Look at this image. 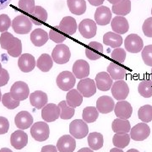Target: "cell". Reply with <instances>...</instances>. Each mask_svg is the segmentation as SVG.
<instances>
[{
    "label": "cell",
    "instance_id": "cell-60",
    "mask_svg": "<svg viewBox=\"0 0 152 152\" xmlns=\"http://www.w3.org/2000/svg\"><path fill=\"white\" fill-rule=\"evenodd\" d=\"M3 68H2V64H1V63H0V75L2 74V72H3Z\"/></svg>",
    "mask_w": 152,
    "mask_h": 152
},
{
    "label": "cell",
    "instance_id": "cell-47",
    "mask_svg": "<svg viewBox=\"0 0 152 152\" xmlns=\"http://www.w3.org/2000/svg\"><path fill=\"white\" fill-rule=\"evenodd\" d=\"M111 58L112 59L116 61V62H118V63H124L126 59V52H125V49L120 48H115L112 52V54H111Z\"/></svg>",
    "mask_w": 152,
    "mask_h": 152
},
{
    "label": "cell",
    "instance_id": "cell-46",
    "mask_svg": "<svg viewBox=\"0 0 152 152\" xmlns=\"http://www.w3.org/2000/svg\"><path fill=\"white\" fill-rule=\"evenodd\" d=\"M142 58L147 66L152 67V45L145 46L142 50Z\"/></svg>",
    "mask_w": 152,
    "mask_h": 152
},
{
    "label": "cell",
    "instance_id": "cell-25",
    "mask_svg": "<svg viewBox=\"0 0 152 152\" xmlns=\"http://www.w3.org/2000/svg\"><path fill=\"white\" fill-rule=\"evenodd\" d=\"M30 103L37 109L43 108L48 103V95L42 91H36L30 96Z\"/></svg>",
    "mask_w": 152,
    "mask_h": 152
},
{
    "label": "cell",
    "instance_id": "cell-20",
    "mask_svg": "<svg viewBox=\"0 0 152 152\" xmlns=\"http://www.w3.org/2000/svg\"><path fill=\"white\" fill-rule=\"evenodd\" d=\"M73 74L75 78L85 79L90 75V65L86 60L79 59L75 61L73 65Z\"/></svg>",
    "mask_w": 152,
    "mask_h": 152
},
{
    "label": "cell",
    "instance_id": "cell-40",
    "mask_svg": "<svg viewBox=\"0 0 152 152\" xmlns=\"http://www.w3.org/2000/svg\"><path fill=\"white\" fill-rule=\"evenodd\" d=\"M15 40H16V37H15L11 33L8 32V31L3 32L1 34V37H0L1 48L8 51L9 49L11 48L13 44L15 43Z\"/></svg>",
    "mask_w": 152,
    "mask_h": 152
},
{
    "label": "cell",
    "instance_id": "cell-3",
    "mask_svg": "<svg viewBox=\"0 0 152 152\" xmlns=\"http://www.w3.org/2000/svg\"><path fill=\"white\" fill-rule=\"evenodd\" d=\"M70 50L65 44L60 43L57 45L52 53L53 59L58 64H64L66 63H68L70 59Z\"/></svg>",
    "mask_w": 152,
    "mask_h": 152
},
{
    "label": "cell",
    "instance_id": "cell-34",
    "mask_svg": "<svg viewBox=\"0 0 152 152\" xmlns=\"http://www.w3.org/2000/svg\"><path fill=\"white\" fill-rule=\"evenodd\" d=\"M104 139L102 134L98 132H93L88 135V145L91 150L97 151L103 146Z\"/></svg>",
    "mask_w": 152,
    "mask_h": 152
},
{
    "label": "cell",
    "instance_id": "cell-5",
    "mask_svg": "<svg viewBox=\"0 0 152 152\" xmlns=\"http://www.w3.org/2000/svg\"><path fill=\"white\" fill-rule=\"evenodd\" d=\"M10 95L12 97L17 101H24L30 96L29 86L26 82L16 81L11 86Z\"/></svg>",
    "mask_w": 152,
    "mask_h": 152
},
{
    "label": "cell",
    "instance_id": "cell-45",
    "mask_svg": "<svg viewBox=\"0 0 152 152\" xmlns=\"http://www.w3.org/2000/svg\"><path fill=\"white\" fill-rule=\"evenodd\" d=\"M22 53V43L21 41L16 37V40L15 42V43L13 44V46L11 47L10 49L8 50V53L13 58H17L20 57Z\"/></svg>",
    "mask_w": 152,
    "mask_h": 152
},
{
    "label": "cell",
    "instance_id": "cell-38",
    "mask_svg": "<svg viewBox=\"0 0 152 152\" xmlns=\"http://www.w3.org/2000/svg\"><path fill=\"white\" fill-rule=\"evenodd\" d=\"M138 91L143 97L150 98L152 96V80H144L140 81L138 86Z\"/></svg>",
    "mask_w": 152,
    "mask_h": 152
},
{
    "label": "cell",
    "instance_id": "cell-4",
    "mask_svg": "<svg viewBox=\"0 0 152 152\" xmlns=\"http://www.w3.org/2000/svg\"><path fill=\"white\" fill-rule=\"evenodd\" d=\"M31 134L37 141L42 142L47 140L50 134L48 124L44 122H37L34 124L31 129Z\"/></svg>",
    "mask_w": 152,
    "mask_h": 152
},
{
    "label": "cell",
    "instance_id": "cell-26",
    "mask_svg": "<svg viewBox=\"0 0 152 152\" xmlns=\"http://www.w3.org/2000/svg\"><path fill=\"white\" fill-rule=\"evenodd\" d=\"M29 18L34 25L42 26L48 20V12L42 6H36L35 10Z\"/></svg>",
    "mask_w": 152,
    "mask_h": 152
},
{
    "label": "cell",
    "instance_id": "cell-28",
    "mask_svg": "<svg viewBox=\"0 0 152 152\" xmlns=\"http://www.w3.org/2000/svg\"><path fill=\"white\" fill-rule=\"evenodd\" d=\"M103 42L113 48H118L123 44V38L119 34L109 31L103 36Z\"/></svg>",
    "mask_w": 152,
    "mask_h": 152
},
{
    "label": "cell",
    "instance_id": "cell-58",
    "mask_svg": "<svg viewBox=\"0 0 152 152\" xmlns=\"http://www.w3.org/2000/svg\"><path fill=\"white\" fill-rule=\"evenodd\" d=\"M107 1H108V2H109V3H110V4H112L113 5V4H117V3H118V2H119L120 0H107Z\"/></svg>",
    "mask_w": 152,
    "mask_h": 152
},
{
    "label": "cell",
    "instance_id": "cell-18",
    "mask_svg": "<svg viewBox=\"0 0 152 152\" xmlns=\"http://www.w3.org/2000/svg\"><path fill=\"white\" fill-rule=\"evenodd\" d=\"M96 84L98 90L102 91H107L112 88L113 82L108 73L100 72L96 76Z\"/></svg>",
    "mask_w": 152,
    "mask_h": 152
},
{
    "label": "cell",
    "instance_id": "cell-41",
    "mask_svg": "<svg viewBox=\"0 0 152 152\" xmlns=\"http://www.w3.org/2000/svg\"><path fill=\"white\" fill-rule=\"evenodd\" d=\"M138 117L143 123H150L152 121V106H142L138 111Z\"/></svg>",
    "mask_w": 152,
    "mask_h": 152
},
{
    "label": "cell",
    "instance_id": "cell-37",
    "mask_svg": "<svg viewBox=\"0 0 152 152\" xmlns=\"http://www.w3.org/2000/svg\"><path fill=\"white\" fill-rule=\"evenodd\" d=\"M130 139V135L128 134H115L113 138V143L117 148L124 149L129 145Z\"/></svg>",
    "mask_w": 152,
    "mask_h": 152
},
{
    "label": "cell",
    "instance_id": "cell-32",
    "mask_svg": "<svg viewBox=\"0 0 152 152\" xmlns=\"http://www.w3.org/2000/svg\"><path fill=\"white\" fill-rule=\"evenodd\" d=\"M107 72L113 80H121L126 76V69L123 66H120L115 63H111L107 67Z\"/></svg>",
    "mask_w": 152,
    "mask_h": 152
},
{
    "label": "cell",
    "instance_id": "cell-23",
    "mask_svg": "<svg viewBox=\"0 0 152 152\" xmlns=\"http://www.w3.org/2000/svg\"><path fill=\"white\" fill-rule=\"evenodd\" d=\"M103 53V46L96 42H91L86 48V55L91 60H97Z\"/></svg>",
    "mask_w": 152,
    "mask_h": 152
},
{
    "label": "cell",
    "instance_id": "cell-30",
    "mask_svg": "<svg viewBox=\"0 0 152 152\" xmlns=\"http://www.w3.org/2000/svg\"><path fill=\"white\" fill-rule=\"evenodd\" d=\"M112 11L115 15L119 16H124L129 15L131 11L130 0H120L118 3L113 5Z\"/></svg>",
    "mask_w": 152,
    "mask_h": 152
},
{
    "label": "cell",
    "instance_id": "cell-6",
    "mask_svg": "<svg viewBox=\"0 0 152 152\" xmlns=\"http://www.w3.org/2000/svg\"><path fill=\"white\" fill-rule=\"evenodd\" d=\"M89 128L87 124L81 119H75L69 124V133L74 138L80 140L88 134Z\"/></svg>",
    "mask_w": 152,
    "mask_h": 152
},
{
    "label": "cell",
    "instance_id": "cell-31",
    "mask_svg": "<svg viewBox=\"0 0 152 152\" xmlns=\"http://www.w3.org/2000/svg\"><path fill=\"white\" fill-rule=\"evenodd\" d=\"M66 102L71 107L75 108L80 107L83 102V96L78 90H70L66 96Z\"/></svg>",
    "mask_w": 152,
    "mask_h": 152
},
{
    "label": "cell",
    "instance_id": "cell-36",
    "mask_svg": "<svg viewBox=\"0 0 152 152\" xmlns=\"http://www.w3.org/2000/svg\"><path fill=\"white\" fill-rule=\"evenodd\" d=\"M98 117H99V112L95 107H86L83 110L82 118L86 123L88 124L94 123L97 119Z\"/></svg>",
    "mask_w": 152,
    "mask_h": 152
},
{
    "label": "cell",
    "instance_id": "cell-42",
    "mask_svg": "<svg viewBox=\"0 0 152 152\" xmlns=\"http://www.w3.org/2000/svg\"><path fill=\"white\" fill-rule=\"evenodd\" d=\"M49 38L56 43H61L66 40V36L61 33L59 26H56L49 31Z\"/></svg>",
    "mask_w": 152,
    "mask_h": 152
},
{
    "label": "cell",
    "instance_id": "cell-51",
    "mask_svg": "<svg viewBox=\"0 0 152 152\" xmlns=\"http://www.w3.org/2000/svg\"><path fill=\"white\" fill-rule=\"evenodd\" d=\"M10 80V74L6 69H3L2 74L0 75V87L6 86Z\"/></svg>",
    "mask_w": 152,
    "mask_h": 152
},
{
    "label": "cell",
    "instance_id": "cell-13",
    "mask_svg": "<svg viewBox=\"0 0 152 152\" xmlns=\"http://www.w3.org/2000/svg\"><path fill=\"white\" fill-rule=\"evenodd\" d=\"M114 113L118 118L121 119H129L133 113V107L129 102L126 101H119L115 105Z\"/></svg>",
    "mask_w": 152,
    "mask_h": 152
},
{
    "label": "cell",
    "instance_id": "cell-55",
    "mask_svg": "<svg viewBox=\"0 0 152 152\" xmlns=\"http://www.w3.org/2000/svg\"><path fill=\"white\" fill-rule=\"evenodd\" d=\"M78 152H94L91 149V148H86V147H85V148H82L80 149V151H78Z\"/></svg>",
    "mask_w": 152,
    "mask_h": 152
},
{
    "label": "cell",
    "instance_id": "cell-27",
    "mask_svg": "<svg viewBox=\"0 0 152 152\" xmlns=\"http://www.w3.org/2000/svg\"><path fill=\"white\" fill-rule=\"evenodd\" d=\"M31 41L36 47H42L48 41L49 35L42 29H36L31 33Z\"/></svg>",
    "mask_w": 152,
    "mask_h": 152
},
{
    "label": "cell",
    "instance_id": "cell-57",
    "mask_svg": "<svg viewBox=\"0 0 152 152\" xmlns=\"http://www.w3.org/2000/svg\"><path fill=\"white\" fill-rule=\"evenodd\" d=\"M0 152H13L11 150H10L9 148H2L0 150Z\"/></svg>",
    "mask_w": 152,
    "mask_h": 152
},
{
    "label": "cell",
    "instance_id": "cell-49",
    "mask_svg": "<svg viewBox=\"0 0 152 152\" xmlns=\"http://www.w3.org/2000/svg\"><path fill=\"white\" fill-rule=\"evenodd\" d=\"M142 30L145 37H152V17H150L145 20L142 26Z\"/></svg>",
    "mask_w": 152,
    "mask_h": 152
},
{
    "label": "cell",
    "instance_id": "cell-63",
    "mask_svg": "<svg viewBox=\"0 0 152 152\" xmlns=\"http://www.w3.org/2000/svg\"><path fill=\"white\" fill-rule=\"evenodd\" d=\"M151 15H152V9H151Z\"/></svg>",
    "mask_w": 152,
    "mask_h": 152
},
{
    "label": "cell",
    "instance_id": "cell-12",
    "mask_svg": "<svg viewBox=\"0 0 152 152\" xmlns=\"http://www.w3.org/2000/svg\"><path fill=\"white\" fill-rule=\"evenodd\" d=\"M42 118L45 122H54L60 118V108L54 103L47 104L42 110Z\"/></svg>",
    "mask_w": 152,
    "mask_h": 152
},
{
    "label": "cell",
    "instance_id": "cell-17",
    "mask_svg": "<svg viewBox=\"0 0 152 152\" xmlns=\"http://www.w3.org/2000/svg\"><path fill=\"white\" fill-rule=\"evenodd\" d=\"M15 123L18 129L24 130L29 129L33 124V118L31 114L27 111H21L15 118Z\"/></svg>",
    "mask_w": 152,
    "mask_h": 152
},
{
    "label": "cell",
    "instance_id": "cell-19",
    "mask_svg": "<svg viewBox=\"0 0 152 152\" xmlns=\"http://www.w3.org/2000/svg\"><path fill=\"white\" fill-rule=\"evenodd\" d=\"M11 145L16 150H21L26 146L28 143V136L23 130H17L14 132L10 137Z\"/></svg>",
    "mask_w": 152,
    "mask_h": 152
},
{
    "label": "cell",
    "instance_id": "cell-9",
    "mask_svg": "<svg viewBox=\"0 0 152 152\" xmlns=\"http://www.w3.org/2000/svg\"><path fill=\"white\" fill-rule=\"evenodd\" d=\"M151 134V129L146 123H140L134 126L130 130V137L135 141L146 140Z\"/></svg>",
    "mask_w": 152,
    "mask_h": 152
},
{
    "label": "cell",
    "instance_id": "cell-2",
    "mask_svg": "<svg viewBox=\"0 0 152 152\" xmlns=\"http://www.w3.org/2000/svg\"><path fill=\"white\" fill-rule=\"evenodd\" d=\"M75 76L70 71H63L58 75L56 83L64 91H69L75 85Z\"/></svg>",
    "mask_w": 152,
    "mask_h": 152
},
{
    "label": "cell",
    "instance_id": "cell-11",
    "mask_svg": "<svg viewBox=\"0 0 152 152\" xmlns=\"http://www.w3.org/2000/svg\"><path fill=\"white\" fill-rule=\"evenodd\" d=\"M112 94L116 100L118 101H124L128 97L129 93V88L128 84L123 80H117L114 82L112 86Z\"/></svg>",
    "mask_w": 152,
    "mask_h": 152
},
{
    "label": "cell",
    "instance_id": "cell-62",
    "mask_svg": "<svg viewBox=\"0 0 152 152\" xmlns=\"http://www.w3.org/2000/svg\"><path fill=\"white\" fill-rule=\"evenodd\" d=\"M151 80H152V69H151Z\"/></svg>",
    "mask_w": 152,
    "mask_h": 152
},
{
    "label": "cell",
    "instance_id": "cell-8",
    "mask_svg": "<svg viewBox=\"0 0 152 152\" xmlns=\"http://www.w3.org/2000/svg\"><path fill=\"white\" fill-rule=\"evenodd\" d=\"M96 88L97 87L96 81L90 78H85L78 83L77 90L80 92L83 96L91 97L96 92Z\"/></svg>",
    "mask_w": 152,
    "mask_h": 152
},
{
    "label": "cell",
    "instance_id": "cell-33",
    "mask_svg": "<svg viewBox=\"0 0 152 152\" xmlns=\"http://www.w3.org/2000/svg\"><path fill=\"white\" fill-rule=\"evenodd\" d=\"M113 131L116 134H128L131 130L130 123L128 119L116 118L113 122Z\"/></svg>",
    "mask_w": 152,
    "mask_h": 152
},
{
    "label": "cell",
    "instance_id": "cell-59",
    "mask_svg": "<svg viewBox=\"0 0 152 152\" xmlns=\"http://www.w3.org/2000/svg\"><path fill=\"white\" fill-rule=\"evenodd\" d=\"M127 152H140L138 150H136V149H130V150H129Z\"/></svg>",
    "mask_w": 152,
    "mask_h": 152
},
{
    "label": "cell",
    "instance_id": "cell-43",
    "mask_svg": "<svg viewBox=\"0 0 152 152\" xmlns=\"http://www.w3.org/2000/svg\"><path fill=\"white\" fill-rule=\"evenodd\" d=\"M2 103L8 109H15L20 106V101L15 100L11 96L10 93H5L2 96Z\"/></svg>",
    "mask_w": 152,
    "mask_h": 152
},
{
    "label": "cell",
    "instance_id": "cell-1",
    "mask_svg": "<svg viewBox=\"0 0 152 152\" xmlns=\"http://www.w3.org/2000/svg\"><path fill=\"white\" fill-rule=\"evenodd\" d=\"M12 28L17 34H28L32 28V22L31 19L26 15H19L12 21Z\"/></svg>",
    "mask_w": 152,
    "mask_h": 152
},
{
    "label": "cell",
    "instance_id": "cell-48",
    "mask_svg": "<svg viewBox=\"0 0 152 152\" xmlns=\"http://www.w3.org/2000/svg\"><path fill=\"white\" fill-rule=\"evenodd\" d=\"M12 25L10 18L7 15H0V32H5Z\"/></svg>",
    "mask_w": 152,
    "mask_h": 152
},
{
    "label": "cell",
    "instance_id": "cell-15",
    "mask_svg": "<svg viewBox=\"0 0 152 152\" xmlns=\"http://www.w3.org/2000/svg\"><path fill=\"white\" fill-rule=\"evenodd\" d=\"M37 65L35 58L30 53H24L20 56L18 60V66L20 69L24 73H29L32 71Z\"/></svg>",
    "mask_w": 152,
    "mask_h": 152
},
{
    "label": "cell",
    "instance_id": "cell-10",
    "mask_svg": "<svg viewBox=\"0 0 152 152\" xmlns=\"http://www.w3.org/2000/svg\"><path fill=\"white\" fill-rule=\"evenodd\" d=\"M79 31L83 37L86 39L94 37L97 31L96 23L91 19H85L79 25Z\"/></svg>",
    "mask_w": 152,
    "mask_h": 152
},
{
    "label": "cell",
    "instance_id": "cell-50",
    "mask_svg": "<svg viewBox=\"0 0 152 152\" xmlns=\"http://www.w3.org/2000/svg\"><path fill=\"white\" fill-rule=\"evenodd\" d=\"M10 129V123L6 118L0 117V134H6Z\"/></svg>",
    "mask_w": 152,
    "mask_h": 152
},
{
    "label": "cell",
    "instance_id": "cell-44",
    "mask_svg": "<svg viewBox=\"0 0 152 152\" xmlns=\"http://www.w3.org/2000/svg\"><path fill=\"white\" fill-rule=\"evenodd\" d=\"M19 8L20 10L24 11L25 13L31 15L35 10V0H20L19 1Z\"/></svg>",
    "mask_w": 152,
    "mask_h": 152
},
{
    "label": "cell",
    "instance_id": "cell-14",
    "mask_svg": "<svg viewBox=\"0 0 152 152\" xmlns=\"http://www.w3.org/2000/svg\"><path fill=\"white\" fill-rule=\"evenodd\" d=\"M95 20L99 26H107L112 20V11L107 6H100L95 12Z\"/></svg>",
    "mask_w": 152,
    "mask_h": 152
},
{
    "label": "cell",
    "instance_id": "cell-7",
    "mask_svg": "<svg viewBox=\"0 0 152 152\" xmlns=\"http://www.w3.org/2000/svg\"><path fill=\"white\" fill-rule=\"evenodd\" d=\"M125 49L132 53H138L144 48L142 38L137 34H130L125 38Z\"/></svg>",
    "mask_w": 152,
    "mask_h": 152
},
{
    "label": "cell",
    "instance_id": "cell-56",
    "mask_svg": "<svg viewBox=\"0 0 152 152\" xmlns=\"http://www.w3.org/2000/svg\"><path fill=\"white\" fill-rule=\"evenodd\" d=\"M110 152H124L121 149L119 148H113V149H112Z\"/></svg>",
    "mask_w": 152,
    "mask_h": 152
},
{
    "label": "cell",
    "instance_id": "cell-16",
    "mask_svg": "<svg viewBox=\"0 0 152 152\" xmlns=\"http://www.w3.org/2000/svg\"><path fill=\"white\" fill-rule=\"evenodd\" d=\"M56 147L59 152H74L76 147L75 140L72 135L62 136L58 140Z\"/></svg>",
    "mask_w": 152,
    "mask_h": 152
},
{
    "label": "cell",
    "instance_id": "cell-39",
    "mask_svg": "<svg viewBox=\"0 0 152 152\" xmlns=\"http://www.w3.org/2000/svg\"><path fill=\"white\" fill-rule=\"evenodd\" d=\"M60 108V118L62 119H70L75 115V108L69 107L66 101H62L58 103Z\"/></svg>",
    "mask_w": 152,
    "mask_h": 152
},
{
    "label": "cell",
    "instance_id": "cell-61",
    "mask_svg": "<svg viewBox=\"0 0 152 152\" xmlns=\"http://www.w3.org/2000/svg\"><path fill=\"white\" fill-rule=\"evenodd\" d=\"M2 101V93H1V91H0V102Z\"/></svg>",
    "mask_w": 152,
    "mask_h": 152
},
{
    "label": "cell",
    "instance_id": "cell-24",
    "mask_svg": "<svg viewBox=\"0 0 152 152\" xmlns=\"http://www.w3.org/2000/svg\"><path fill=\"white\" fill-rule=\"evenodd\" d=\"M58 26L62 32L69 36L74 35L78 29L75 19L71 16H66L63 18Z\"/></svg>",
    "mask_w": 152,
    "mask_h": 152
},
{
    "label": "cell",
    "instance_id": "cell-29",
    "mask_svg": "<svg viewBox=\"0 0 152 152\" xmlns=\"http://www.w3.org/2000/svg\"><path fill=\"white\" fill-rule=\"evenodd\" d=\"M67 4L71 13L76 15H81L86 11L85 0H67Z\"/></svg>",
    "mask_w": 152,
    "mask_h": 152
},
{
    "label": "cell",
    "instance_id": "cell-21",
    "mask_svg": "<svg viewBox=\"0 0 152 152\" xmlns=\"http://www.w3.org/2000/svg\"><path fill=\"white\" fill-rule=\"evenodd\" d=\"M111 26L114 32L119 35H124L129 30V25L124 16L114 17L111 22Z\"/></svg>",
    "mask_w": 152,
    "mask_h": 152
},
{
    "label": "cell",
    "instance_id": "cell-52",
    "mask_svg": "<svg viewBox=\"0 0 152 152\" xmlns=\"http://www.w3.org/2000/svg\"><path fill=\"white\" fill-rule=\"evenodd\" d=\"M41 152H58L57 147L52 145H48L42 148V151Z\"/></svg>",
    "mask_w": 152,
    "mask_h": 152
},
{
    "label": "cell",
    "instance_id": "cell-53",
    "mask_svg": "<svg viewBox=\"0 0 152 152\" xmlns=\"http://www.w3.org/2000/svg\"><path fill=\"white\" fill-rule=\"evenodd\" d=\"M105 0H88V2L93 6H102Z\"/></svg>",
    "mask_w": 152,
    "mask_h": 152
},
{
    "label": "cell",
    "instance_id": "cell-35",
    "mask_svg": "<svg viewBox=\"0 0 152 152\" xmlns=\"http://www.w3.org/2000/svg\"><path fill=\"white\" fill-rule=\"evenodd\" d=\"M53 65V58L48 53H43L38 58L37 62V68L42 72H48Z\"/></svg>",
    "mask_w": 152,
    "mask_h": 152
},
{
    "label": "cell",
    "instance_id": "cell-54",
    "mask_svg": "<svg viewBox=\"0 0 152 152\" xmlns=\"http://www.w3.org/2000/svg\"><path fill=\"white\" fill-rule=\"evenodd\" d=\"M12 0H0V10L5 9L7 6L10 4Z\"/></svg>",
    "mask_w": 152,
    "mask_h": 152
},
{
    "label": "cell",
    "instance_id": "cell-22",
    "mask_svg": "<svg viewBox=\"0 0 152 152\" xmlns=\"http://www.w3.org/2000/svg\"><path fill=\"white\" fill-rule=\"evenodd\" d=\"M115 103L113 98L108 96H102L96 101V109L101 113H109L113 111Z\"/></svg>",
    "mask_w": 152,
    "mask_h": 152
}]
</instances>
